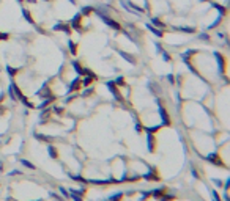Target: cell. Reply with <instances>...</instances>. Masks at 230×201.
I'll return each instance as SVG.
<instances>
[{
	"label": "cell",
	"mask_w": 230,
	"mask_h": 201,
	"mask_svg": "<svg viewBox=\"0 0 230 201\" xmlns=\"http://www.w3.org/2000/svg\"><path fill=\"white\" fill-rule=\"evenodd\" d=\"M213 182H214L216 185H218V187H221V185H222V181H221V179H213Z\"/></svg>",
	"instance_id": "18"
},
{
	"label": "cell",
	"mask_w": 230,
	"mask_h": 201,
	"mask_svg": "<svg viewBox=\"0 0 230 201\" xmlns=\"http://www.w3.org/2000/svg\"><path fill=\"white\" fill-rule=\"evenodd\" d=\"M136 130H137V132H142V126H140V123H136Z\"/></svg>",
	"instance_id": "19"
},
{
	"label": "cell",
	"mask_w": 230,
	"mask_h": 201,
	"mask_svg": "<svg viewBox=\"0 0 230 201\" xmlns=\"http://www.w3.org/2000/svg\"><path fill=\"white\" fill-rule=\"evenodd\" d=\"M147 148L150 152L155 151V137H153V134L148 132V137H147Z\"/></svg>",
	"instance_id": "4"
},
{
	"label": "cell",
	"mask_w": 230,
	"mask_h": 201,
	"mask_svg": "<svg viewBox=\"0 0 230 201\" xmlns=\"http://www.w3.org/2000/svg\"><path fill=\"white\" fill-rule=\"evenodd\" d=\"M80 85H82V82H80V79H76V80H73V84L69 85V88H68V91L71 93V91H76V90H79L80 88Z\"/></svg>",
	"instance_id": "6"
},
{
	"label": "cell",
	"mask_w": 230,
	"mask_h": 201,
	"mask_svg": "<svg viewBox=\"0 0 230 201\" xmlns=\"http://www.w3.org/2000/svg\"><path fill=\"white\" fill-rule=\"evenodd\" d=\"M164 187H161V189H158V190H153L151 193H153V196H156V198H159V196H161L162 195V193H164Z\"/></svg>",
	"instance_id": "11"
},
{
	"label": "cell",
	"mask_w": 230,
	"mask_h": 201,
	"mask_svg": "<svg viewBox=\"0 0 230 201\" xmlns=\"http://www.w3.org/2000/svg\"><path fill=\"white\" fill-rule=\"evenodd\" d=\"M69 47H71V53H76V46L73 43H69Z\"/></svg>",
	"instance_id": "20"
},
{
	"label": "cell",
	"mask_w": 230,
	"mask_h": 201,
	"mask_svg": "<svg viewBox=\"0 0 230 201\" xmlns=\"http://www.w3.org/2000/svg\"><path fill=\"white\" fill-rule=\"evenodd\" d=\"M102 17V20L106 24H109L110 27H112V29H115V30H120V24H117V22H114V20H110L109 17H106V16H101Z\"/></svg>",
	"instance_id": "7"
},
{
	"label": "cell",
	"mask_w": 230,
	"mask_h": 201,
	"mask_svg": "<svg viewBox=\"0 0 230 201\" xmlns=\"http://www.w3.org/2000/svg\"><path fill=\"white\" fill-rule=\"evenodd\" d=\"M6 38H8V35H6V33H0V39H6Z\"/></svg>",
	"instance_id": "21"
},
{
	"label": "cell",
	"mask_w": 230,
	"mask_h": 201,
	"mask_svg": "<svg viewBox=\"0 0 230 201\" xmlns=\"http://www.w3.org/2000/svg\"><path fill=\"white\" fill-rule=\"evenodd\" d=\"M20 163L24 165V167H27V168H30V170H35V165L33 163H30L29 160H25V159H22V160H20Z\"/></svg>",
	"instance_id": "12"
},
{
	"label": "cell",
	"mask_w": 230,
	"mask_h": 201,
	"mask_svg": "<svg viewBox=\"0 0 230 201\" xmlns=\"http://www.w3.org/2000/svg\"><path fill=\"white\" fill-rule=\"evenodd\" d=\"M73 179H74V181H80V182H87L82 176H73Z\"/></svg>",
	"instance_id": "16"
},
{
	"label": "cell",
	"mask_w": 230,
	"mask_h": 201,
	"mask_svg": "<svg viewBox=\"0 0 230 201\" xmlns=\"http://www.w3.org/2000/svg\"><path fill=\"white\" fill-rule=\"evenodd\" d=\"M36 138H38V140H41V142H51V140H52L51 137H47V135H39V134H36Z\"/></svg>",
	"instance_id": "13"
},
{
	"label": "cell",
	"mask_w": 230,
	"mask_h": 201,
	"mask_svg": "<svg viewBox=\"0 0 230 201\" xmlns=\"http://www.w3.org/2000/svg\"><path fill=\"white\" fill-rule=\"evenodd\" d=\"M228 185H230V181L227 179V181H225V184H224V189H225V190H228Z\"/></svg>",
	"instance_id": "22"
},
{
	"label": "cell",
	"mask_w": 230,
	"mask_h": 201,
	"mask_svg": "<svg viewBox=\"0 0 230 201\" xmlns=\"http://www.w3.org/2000/svg\"><path fill=\"white\" fill-rule=\"evenodd\" d=\"M3 96H5V94H0V102H2V99H3Z\"/></svg>",
	"instance_id": "24"
},
{
	"label": "cell",
	"mask_w": 230,
	"mask_h": 201,
	"mask_svg": "<svg viewBox=\"0 0 230 201\" xmlns=\"http://www.w3.org/2000/svg\"><path fill=\"white\" fill-rule=\"evenodd\" d=\"M47 151H49V156H51L52 159H55V157H57V149H55V148L52 146V145H51L49 148H47Z\"/></svg>",
	"instance_id": "10"
},
{
	"label": "cell",
	"mask_w": 230,
	"mask_h": 201,
	"mask_svg": "<svg viewBox=\"0 0 230 201\" xmlns=\"http://www.w3.org/2000/svg\"><path fill=\"white\" fill-rule=\"evenodd\" d=\"M73 66H74V69H76V72L82 75V72H83V68H82V66L77 63V61H74V63H73Z\"/></svg>",
	"instance_id": "9"
},
{
	"label": "cell",
	"mask_w": 230,
	"mask_h": 201,
	"mask_svg": "<svg viewBox=\"0 0 230 201\" xmlns=\"http://www.w3.org/2000/svg\"><path fill=\"white\" fill-rule=\"evenodd\" d=\"M159 115H161V118H162V124H164V126H169V124H170V118L167 116V112H165V108L162 105H159Z\"/></svg>",
	"instance_id": "1"
},
{
	"label": "cell",
	"mask_w": 230,
	"mask_h": 201,
	"mask_svg": "<svg viewBox=\"0 0 230 201\" xmlns=\"http://www.w3.org/2000/svg\"><path fill=\"white\" fill-rule=\"evenodd\" d=\"M123 198V192H118V193H114L112 196H109V201H120Z\"/></svg>",
	"instance_id": "8"
},
{
	"label": "cell",
	"mask_w": 230,
	"mask_h": 201,
	"mask_svg": "<svg viewBox=\"0 0 230 201\" xmlns=\"http://www.w3.org/2000/svg\"><path fill=\"white\" fill-rule=\"evenodd\" d=\"M224 199H225V201H228V195H227V190H225V193H224Z\"/></svg>",
	"instance_id": "23"
},
{
	"label": "cell",
	"mask_w": 230,
	"mask_h": 201,
	"mask_svg": "<svg viewBox=\"0 0 230 201\" xmlns=\"http://www.w3.org/2000/svg\"><path fill=\"white\" fill-rule=\"evenodd\" d=\"M143 179H147V181H158L159 176H158V171L155 170H150L147 175H143Z\"/></svg>",
	"instance_id": "3"
},
{
	"label": "cell",
	"mask_w": 230,
	"mask_h": 201,
	"mask_svg": "<svg viewBox=\"0 0 230 201\" xmlns=\"http://www.w3.org/2000/svg\"><path fill=\"white\" fill-rule=\"evenodd\" d=\"M205 159H206V160H210V162H213L214 165H222V163H221V159H218V154H216V152H211V154H208Z\"/></svg>",
	"instance_id": "5"
},
{
	"label": "cell",
	"mask_w": 230,
	"mask_h": 201,
	"mask_svg": "<svg viewBox=\"0 0 230 201\" xmlns=\"http://www.w3.org/2000/svg\"><path fill=\"white\" fill-rule=\"evenodd\" d=\"M159 199H161V201H170V199H173V196H167V195H161V196H159Z\"/></svg>",
	"instance_id": "15"
},
{
	"label": "cell",
	"mask_w": 230,
	"mask_h": 201,
	"mask_svg": "<svg viewBox=\"0 0 230 201\" xmlns=\"http://www.w3.org/2000/svg\"><path fill=\"white\" fill-rule=\"evenodd\" d=\"M107 87H109V90L112 91V94L115 96V99H118V101H123L121 99V96H120V93H118V90H117V87H115V84L114 82H107Z\"/></svg>",
	"instance_id": "2"
},
{
	"label": "cell",
	"mask_w": 230,
	"mask_h": 201,
	"mask_svg": "<svg viewBox=\"0 0 230 201\" xmlns=\"http://www.w3.org/2000/svg\"><path fill=\"white\" fill-rule=\"evenodd\" d=\"M58 190H60V193H61V195H63L65 198H69V192H66L63 187H58Z\"/></svg>",
	"instance_id": "14"
},
{
	"label": "cell",
	"mask_w": 230,
	"mask_h": 201,
	"mask_svg": "<svg viewBox=\"0 0 230 201\" xmlns=\"http://www.w3.org/2000/svg\"><path fill=\"white\" fill-rule=\"evenodd\" d=\"M8 69V72H10V75H14L16 72H17V69H11V68H6Z\"/></svg>",
	"instance_id": "17"
}]
</instances>
